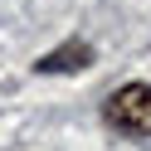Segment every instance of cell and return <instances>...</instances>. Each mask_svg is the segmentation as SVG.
Wrapping results in <instances>:
<instances>
[{"instance_id": "cell-1", "label": "cell", "mask_w": 151, "mask_h": 151, "mask_svg": "<svg viewBox=\"0 0 151 151\" xmlns=\"http://www.w3.org/2000/svg\"><path fill=\"white\" fill-rule=\"evenodd\" d=\"M102 117H107V127L122 132V137H151V83L117 88L107 98V107H102Z\"/></svg>"}, {"instance_id": "cell-2", "label": "cell", "mask_w": 151, "mask_h": 151, "mask_svg": "<svg viewBox=\"0 0 151 151\" xmlns=\"http://www.w3.org/2000/svg\"><path fill=\"white\" fill-rule=\"evenodd\" d=\"M88 63H93V49L73 39V44H63V49L44 54V59L34 63V68H39V73H78V68H88Z\"/></svg>"}]
</instances>
